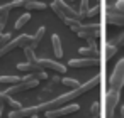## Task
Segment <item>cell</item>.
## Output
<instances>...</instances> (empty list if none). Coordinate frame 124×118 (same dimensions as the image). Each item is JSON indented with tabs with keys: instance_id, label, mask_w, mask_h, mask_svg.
Returning <instances> with one entry per match:
<instances>
[{
	"instance_id": "6da1fadb",
	"label": "cell",
	"mask_w": 124,
	"mask_h": 118,
	"mask_svg": "<svg viewBox=\"0 0 124 118\" xmlns=\"http://www.w3.org/2000/svg\"><path fill=\"white\" fill-rule=\"evenodd\" d=\"M99 83H100V76H93V78H92V79H88L85 84H80L78 88H71V91H70V93L60 94V96H58V98H54V99H49V101H46V103L38 105V106H39V111H46V110H51V108L63 106V105H66L68 101H71V99H75V98H78V96H82V94L88 93L90 89H93L95 86H99Z\"/></svg>"
},
{
	"instance_id": "7a4b0ae2",
	"label": "cell",
	"mask_w": 124,
	"mask_h": 118,
	"mask_svg": "<svg viewBox=\"0 0 124 118\" xmlns=\"http://www.w3.org/2000/svg\"><path fill=\"white\" fill-rule=\"evenodd\" d=\"M51 9H53V12L60 17L61 22H65L66 19H77V20H82V19H80V14H78L75 9H71L68 4H65V0H53Z\"/></svg>"
},
{
	"instance_id": "3957f363",
	"label": "cell",
	"mask_w": 124,
	"mask_h": 118,
	"mask_svg": "<svg viewBox=\"0 0 124 118\" xmlns=\"http://www.w3.org/2000/svg\"><path fill=\"white\" fill-rule=\"evenodd\" d=\"M80 39H85V41H88V39H99L100 37V25L99 24H87V25H83V24H78V25H73V27H70Z\"/></svg>"
},
{
	"instance_id": "277c9868",
	"label": "cell",
	"mask_w": 124,
	"mask_h": 118,
	"mask_svg": "<svg viewBox=\"0 0 124 118\" xmlns=\"http://www.w3.org/2000/svg\"><path fill=\"white\" fill-rule=\"evenodd\" d=\"M122 86H124V57L114 66L112 76H110V79H109V89L121 91Z\"/></svg>"
},
{
	"instance_id": "5b68a950",
	"label": "cell",
	"mask_w": 124,
	"mask_h": 118,
	"mask_svg": "<svg viewBox=\"0 0 124 118\" xmlns=\"http://www.w3.org/2000/svg\"><path fill=\"white\" fill-rule=\"evenodd\" d=\"M78 110H80V105L71 103V105H63V106H58V108L46 110V111H44V116H46V118H60V116H65V115L77 113Z\"/></svg>"
},
{
	"instance_id": "8992f818",
	"label": "cell",
	"mask_w": 124,
	"mask_h": 118,
	"mask_svg": "<svg viewBox=\"0 0 124 118\" xmlns=\"http://www.w3.org/2000/svg\"><path fill=\"white\" fill-rule=\"evenodd\" d=\"M119 98H121V91H116V89L107 91V94H105V118L114 116V111H116V106L119 103Z\"/></svg>"
},
{
	"instance_id": "52a82bcc",
	"label": "cell",
	"mask_w": 124,
	"mask_h": 118,
	"mask_svg": "<svg viewBox=\"0 0 124 118\" xmlns=\"http://www.w3.org/2000/svg\"><path fill=\"white\" fill-rule=\"evenodd\" d=\"M39 86V79H29V81H21V83H17V84H10L7 89H5V93H9V94H19V93H24V91H29V89H34V88H38Z\"/></svg>"
},
{
	"instance_id": "ba28073f",
	"label": "cell",
	"mask_w": 124,
	"mask_h": 118,
	"mask_svg": "<svg viewBox=\"0 0 124 118\" xmlns=\"http://www.w3.org/2000/svg\"><path fill=\"white\" fill-rule=\"evenodd\" d=\"M70 68H99L100 66V59L99 57H78V59H70L68 62Z\"/></svg>"
},
{
	"instance_id": "9c48e42d",
	"label": "cell",
	"mask_w": 124,
	"mask_h": 118,
	"mask_svg": "<svg viewBox=\"0 0 124 118\" xmlns=\"http://www.w3.org/2000/svg\"><path fill=\"white\" fill-rule=\"evenodd\" d=\"M38 64H39L43 69H46V71H54V73H58V74L66 73V66H63V64L58 62V61H51V59H38Z\"/></svg>"
},
{
	"instance_id": "30bf717a",
	"label": "cell",
	"mask_w": 124,
	"mask_h": 118,
	"mask_svg": "<svg viewBox=\"0 0 124 118\" xmlns=\"http://www.w3.org/2000/svg\"><path fill=\"white\" fill-rule=\"evenodd\" d=\"M39 113V106H29V108H19V110H10L9 118H27L32 115Z\"/></svg>"
},
{
	"instance_id": "8fae6325",
	"label": "cell",
	"mask_w": 124,
	"mask_h": 118,
	"mask_svg": "<svg viewBox=\"0 0 124 118\" xmlns=\"http://www.w3.org/2000/svg\"><path fill=\"white\" fill-rule=\"evenodd\" d=\"M0 101H4L7 106H10V110H19V108H22V105H21L17 99H14L12 94L5 93V91H0Z\"/></svg>"
},
{
	"instance_id": "7c38bea8",
	"label": "cell",
	"mask_w": 124,
	"mask_h": 118,
	"mask_svg": "<svg viewBox=\"0 0 124 118\" xmlns=\"http://www.w3.org/2000/svg\"><path fill=\"white\" fill-rule=\"evenodd\" d=\"M51 44H53V52L56 57H63V47H61V39L58 34L51 36Z\"/></svg>"
},
{
	"instance_id": "4fadbf2b",
	"label": "cell",
	"mask_w": 124,
	"mask_h": 118,
	"mask_svg": "<svg viewBox=\"0 0 124 118\" xmlns=\"http://www.w3.org/2000/svg\"><path fill=\"white\" fill-rule=\"evenodd\" d=\"M44 34H46V27H44V25H41V27L36 31V34L32 36V42H31V47H32V49H36V47L41 44V41H43Z\"/></svg>"
},
{
	"instance_id": "5bb4252c",
	"label": "cell",
	"mask_w": 124,
	"mask_h": 118,
	"mask_svg": "<svg viewBox=\"0 0 124 118\" xmlns=\"http://www.w3.org/2000/svg\"><path fill=\"white\" fill-rule=\"evenodd\" d=\"M27 10H46L48 5L44 2H41V0H29V2L24 5Z\"/></svg>"
},
{
	"instance_id": "9a60e30c",
	"label": "cell",
	"mask_w": 124,
	"mask_h": 118,
	"mask_svg": "<svg viewBox=\"0 0 124 118\" xmlns=\"http://www.w3.org/2000/svg\"><path fill=\"white\" fill-rule=\"evenodd\" d=\"M78 54H80V56H85V57H99V51H97V47H93V46L80 47V49H78Z\"/></svg>"
},
{
	"instance_id": "2e32d148",
	"label": "cell",
	"mask_w": 124,
	"mask_h": 118,
	"mask_svg": "<svg viewBox=\"0 0 124 118\" xmlns=\"http://www.w3.org/2000/svg\"><path fill=\"white\" fill-rule=\"evenodd\" d=\"M17 69L19 71H26V73H34V71H38V69H43L39 64H32V62H21V64H17Z\"/></svg>"
},
{
	"instance_id": "e0dca14e",
	"label": "cell",
	"mask_w": 124,
	"mask_h": 118,
	"mask_svg": "<svg viewBox=\"0 0 124 118\" xmlns=\"http://www.w3.org/2000/svg\"><path fill=\"white\" fill-rule=\"evenodd\" d=\"M24 56H26V61H27V62L38 64V57H36V54H34V49H32L31 46L24 47Z\"/></svg>"
},
{
	"instance_id": "ac0fdd59",
	"label": "cell",
	"mask_w": 124,
	"mask_h": 118,
	"mask_svg": "<svg viewBox=\"0 0 124 118\" xmlns=\"http://www.w3.org/2000/svg\"><path fill=\"white\" fill-rule=\"evenodd\" d=\"M21 81H22V78H19V76H0L2 84H17Z\"/></svg>"
},
{
	"instance_id": "d6986e66",
	"label": "cell",
	"mask_w": 124,
	"mask_h": 118,
	"mask_svg": "<svg viewBox=\"0 0 124 118\" xmlns=\"http://www.w3.org/2000/svg\"><path fill=\"white\" fill-rule=\"evenodd\" d=\"M29 20H31V14H29V12H26L24 15H21V17L17 19V22H16V29H17V31H21V29H22Z\"/></svg>"
},
{
	"instance_id": "ffe728a7",
	"label": "cell",
	"mask_w": 124,
	"mask_h": 118,
	"mask_svg": "<svg viewBox=\"0 0 124 118\" xmlns=\"http://www.w3.org/2000/svg\"><path fill=\"white\" fill-rule=\"evenodd\" d=\"M116 52H117V46L112 44V42H109V44L105 46V59H110Z\"/></svg>"
},
{
	"instance_id": "44dd1931",
	"label": "cell",
	"mask_w": 124,
	"mask_h": 118,
	"mask_svg": "<svg viewBox=\"0 0 124 118\" xmlns=\"http://www.w3.org/2000/svg\"><path fill=\"white\" fill-rule=\"evenodd\" d=\"M90 7H88V0H80V10H78V14H80V19H85L87 17V10H88Z\"/></svg>"
},
{
	"instance_id": "7402d4cb",
	"label": "cell",
	"mask_w": 124,
	"mask_h": 118,
	"mask_svg": "<svg viewBox=\"0 0 124 118\" xmlns=\"http://www.w3.org/2000/svg\"><path fill=\"white\" fill-rule=\"evenodd\" d=\"M32 76H34L36 79H39V81L48 79V73H46V69H38V71H34V73H32Z\"/></svg>"
},
{
	"instance_id": "603a6c76",
	"label": "cell",
	"mask_w": 124,
	"mask_h": 118,
	"mask_svg": "<svg viewBox=\"0 0 124 118\" xmlns=\"http://www.w3.org/2000/svg\"><path fill=\"white\" fill-rule=\"evenodd\" d=\"M61 83H63L65 86H70V88H78V86H80V83H78L77 79H71V78H63Z\"/></svg>"
},
{
	"instance_id": "cb8c5ba5",
	"label": "cell",
	"mask_w": 124,
	"mask_h": 118,
	"mask_svg": "<svg viewBox=\"0 0 124 118\" xmlns=\"http://www.w3.org/2000/svg\"><path fill=\"white\" fill-rule=\"evenodd\" d=\"M10 12H7V14H2V15H0V32H2L4 29H5V25H7V22H9V15Z\"/></svg>"
},
{
	"instance_id": "d4e9b609",
	"label": "cell",
	"mask_w": 124,
	"mask_h": 118,
	"mask_svg": "<svg viewBox=\"0 0 124 118\" xmlns=\"http://www.w3.org/2000/svg\"><path fill=\"white\" fill-rule=\"evenodd\" d=\"M10 41H12V34H2V37H0V49L5 44H9Z\"/></svg>"
},
{
	"instance_id": "484cf974",
	"label": "cell",
	"mask_w": 124,
	"mask_h": 118,
	"mask_svg": "<svg viewBox=\"0 0 124 118\" xmlns=\"http://www.w3.org/2000/svg\"><path fill=\"white\" fill-rule=\"evenodd\" d=\"M99 12H100V5L97 4L95 7H92V9L87 10V17H95V15H99Z\"/></svg>"
},
{
	"instance_id": "4316f807",
	"label": "cell",
	"mask_w": 124,
	"mask_h": 118,
	"mask_svg": "<svg viewBox=\"0 0 124 118\" xmlns=\"http://www.w3.org/2000/svg\"><path fill=\"white\" fill-rule=\"evenodd\" d=\"M27 2L29 0H10V5H12V9H19V7H24Z\"/></svg>"
},
{
	"instance_id": "83f0119b",
	"label": "cell",
	"mask_w": 124,
	"mask_h": 118,
	"mask_svg": "<svg viewBox=\"0 0 124 118\" xmlns=\"http://www.w3.org/2000/svg\"><path fill=\"white\" fill-rule=\"evenodd\" d=\"M114 9H116L117 12L124 14V0H117V2H116V5H114Z\"/></svg>"
},
{
	"instance_id": "f1b7e54d",
	"label": "cell",
	"mask_w": 124,
	"mask_h": 118,
	"mask_svg": "<svg viewBox=\"0 0 124 118\" xmlns=\"http://www.w3.org/2000/svg\"><path fill=\"white\" fill-rule=\"evenodd\" d=\"M10 10H12V5H10V4L0 5V15H2V14H7V12H10Z\"/></svg>"
},
{
	"instance_id": "f546056e",
	"label": "cell",
	"mask_w": 124,
	"mask_h": 118,
	"mask_svg": "<svg viewBox=\"0 0 124 118\" xmlns=\"http://www.w3.org/2000/svg\"><path fill=\"white\" fill-rule=\"evenodd\" d=\"M99 110H100V105L95 101V103L90 106V113H92V115H99Z\"/></svg>"
},
{
	"instance_id": "4dcf8cb0",
	"label": "cell",
	"mask_w": 124,
	"mask_h": 118,
	"mask_svg": "<svg viewBox=\"0 0 124 118\" xmlns=\"http://www.w3.org/2000/svg\"><path fill=\"white\" fill-rule=\"evenodd\" d=\"M4 101H0V118H2V115H4Z\"/></svg>"
},
{
	"instance_id": "1f68e13d",
	"label": "cell",
	"mask_w": 124,
	"mask_h": 118,
	"mask_svg": "<svg viewBox=\"0 0 124 118\" xmlns=\"http://www.w3.org/2000/svg\"><path fill=\"white\" fill-rule=\"evenodd\" d=\"M121 116H122V118H124V106H122V108H121Z\"/></svg>"
},
{
	"instance_id": "d6a6232c",
	"label": "cell",
	"mask_w": 124,
	"mask_h": 118,
	"mask_svg": "<svg viewBox=\"0 0 124 118\" xmlns=\"http://www.w3.org/2000/svg\"><path fill=\"white\" fill-rule=\"evenodd\" d=\"M31 118H39V116H38V115H32V116H31Z\"/></svg>"
},
{
	"instance_id": "836d02e7",
	"label": "cell",
	"mask_w": 124,
	"mask_h": 118,
	"mask_svg": "<svg viewBox=\"0 0 124 118\" xmlns=\"http://www.w3.org/2000/svg\"><path fill=\"white\" fill-rule=\"evenodd\" d=\"M92 118H99V115H93V116H92Z\"/></svg>"
}]
</instances>
